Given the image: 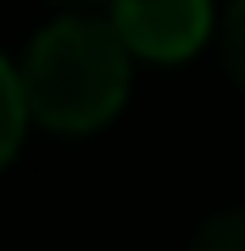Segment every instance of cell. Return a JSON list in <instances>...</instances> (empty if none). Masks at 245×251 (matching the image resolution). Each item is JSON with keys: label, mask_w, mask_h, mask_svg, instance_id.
<instances>
[{"label": "cell", "mask_w": 245, "mask_h": 251, "mask_svg": "<svg viewBox=\"0 0 245 251\" xmlns=\"http://www.w3.org/2000/svg\"><path fill=\"white\" fill-rule=\"evenodd\" d=\"M17 78L34 123L56 134H89L117 117L128 95V45L111 17H56L28 45Z\"/></svg>", "instance_id": "6da1fadb"}, {"label": "cell", "mask_w": 245, "mask_h": 251, "mask_svg": "<svg viewBox=\"0 0 245 251\" xmlns=\"http://www.w3.org/2000/svg\"><path fill=\"white\" fill-rule=\"evenodd\" d=\"M111 28L128 56L184 62L212 34V0H111Z\"/></svg>", "instance_id": "7a4b0ae2"}, {"label": "cell", "mask_w": 245, "mask_h": 251, "mask_svg": "<svg viewBox=\"0 0 245 251\" xmlns=\"http://www.w3.org/2000/svg\"><path fill=\"white\" fill-rule=\"evenodd\" d=\"M22 128H28V100H22V78L11 62H0V168L17 156L22 145Z\"/></svg>", "instance_id": "3957f363"}, {"label": "cell", "mask_w": 245, "mask_h": 251, "mask_svg": "<svg viewBox=\"0 0 245 251\" xmlns=\"http://www.w3.org/2000/svg\"><path fill=\"white\" fill-rule=\"evenodd\" d=\"M190 251H245V212H218L195 234Z\"/></svg>", "instance_id": "277c9868"}, {"label": "cell", "mask_w": 245, "mask_h": 251, "mask_svg": "<svg viewBox=\"0 0 245 251\" xmlns=\"http://www.w3.org/2000/svg\"><path fill=\"white\" fill-rule=\"evenodd\" d=\"M223 62H228V73L245 84V0L228 6V23H223Z\"/></svg>", "instance_id": "5b68a950"}, {"label": "cell", "mask_w": 245, "mask_h": 251, "mask_svg": "<svg viewBox=\"0 0 245 251\" xmlns=\"http://www.w3.org/2000/svg\"><path fill=\"white\" fill-rule=\"evenodd\" d=\"M73 6H84V0H73Z\"/></svg>", "instance_id": "8992f818"}]
</instances>
